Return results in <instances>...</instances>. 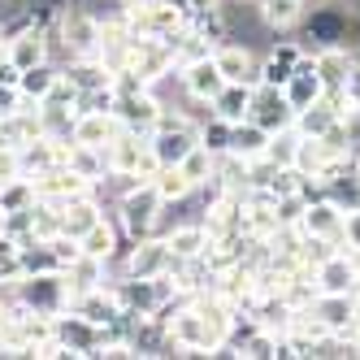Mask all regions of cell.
Wrapping results in <instances>:
<instances>
[{
	"mask_svg": "<svg viewBox=\"0 0 360 360\" xmlns=\"http://www.w3.org/2000/svg\"><path fill=\"white\" fill-rule=\"evenodd\" d=\"M295 31H300V44L308 48V53L330 48V44L356 48V39H360V18L352 9H339L334 0H321V5H313V9L304 13V22H300Z\"/></svg>",
	"mask_w": 360,
	"mask_h": 360,
	"instance_id": "cell-1",
	"label": "cell"
},
{
	"mask_svg": "<svg viewBox=\"0 0 360 360\" xmlns=\"http://www.w3.org/2000/svg\"><path fill=\"white\" fill-rule=\"evenodd\" d=\"M161 213H165V200L157 195V187H152V183H139L135 191H126L117 200V209H113L126 243L148 239V235H161Z\"/></svg>",
	"mask_w": 360,
	"mask_h": 360,
	"instance_id": "cell-2",
	"label": "cell"
},
{
	"mask_svg": "<svg viewBox=\"0 0 360 360\" xmlns=\"http://www.w3.org/2000/svg\"><path fill=\"white\" fill-rule=\"evenodd\" d=\"M18 300L39 317H57L61 308H70L65 269H57V274H22L18 278Z\"/></svg>",
	"mask_w": 360,
	"mask_h": 360,
	"instance_id": "cell-3",
	"label": "cell"
},
{
	"mask_svg": "<svg viewBox=\"0 0 360 360\" xmlns=\"http://www.w3.org/2000/svg\"><path fill=\"white\" fill-rule=\"evenodd\" d=\"M53 339L65 347L70 360H96L100 352V326L87 321L83 313H74V308H61L53 317Z\"/></svg>",
	"mask_w": 360,
	"mask_h": 360,
	"instance_id": "cell-4",
	"label": "cell"
},
{
	"mask_svg": "<svg viewBox=\"0 0 360 360\" xmlns=\"http://www.w3.org/2000/svg\"><path fill=\"white\" fill-rule=\"evenodd\" d=\"M161 96H157V87H126V91H117V105H113V117L126 126V131H135V135H152V126H157V117H161Z\"/></svg>",
	"mask_w": 360,
	"mask_h": 360,
	"instance_id": "cell-5",
	"label": "cell"
},
{
	"mask_svg": "<svg viewBox=\"0 0 360 360\" xmlns=\"http://www.w3.org/2000/svg\"><path fill=\"white\" fill-rule=\"evenodd\" d=\"M131 74H139V79L148 87H161L169 74H178L174 65V44L169 39H131V65H126Z\"/></svg>",
	"mask_w": 360,
	"mask_h": 360,
	"instance_id": "cell-6",
	"label": "cell"
},
{
	"mask_svg": "<svg viewBox=\"0 0 360 360\" xmlns=\"http://www.w3.org/2000/svg\"><path fill=\"white\" fill-rule=\"evenodd\" d=\"M295 226H300V235H308V239H326L334 248H343V209L330 195H313V200H308Z\"/></svg>",
	"mask_w": 360,
	"mask_h": 360,
	"instance_id": "cell-7",
	"label": "cell"
},
{
	"mask_svg": "<svg viewBox=\"0 0 360 360\" xmlns=\"http://www.w3.org/2000/svg\"><path fill=\"white\" fill-rule=\"evenodd\" d=\"M248 117H252L256 126H265L269 135H278V131H291L295 109H291V100L282 96V87L256 83V87H252V109H248Z\"/></svg>",
	"mask_w": 360,
	"mask_h": 360,
	"instance_id": "cell-8",
	"label": "cell"
},
{
	"mask_svg": "<svg viewBox=\"0 0 360 360\" xmlns=\"http://www.w3.org/2000/svg\"><path fill=\"white\" fill-rule=\"evenodd\" d=\"M178 83H183V96L191 100V105H213V96L226 87L213 53L200 57V61H191V65H178Z\"/></svg>",
	"mask_w": 360,
	"mask_h": 360,
	"instance_id": "cell-9",
	"label": "cell"
},
{
	"mask_svg": "<svg viewBox=\"0 0 360 360\" xmlns=\"http://www.w3.org/2000/svg\"><path fill=\"white\" fill-rule=\"evenodd\" d=\"M213 61H217V70H221L226 83H248V87L261 83V61H256V53H252L248 44L221 39V44L213 48Z\"/></svg>",
	"mask_w": 360,
	"mask_h": 360,
	"instance_id": "cell-10",
	"label": "cell"
},
{
	"mask_svg": "<svg viewBox=\"0 0 360 360\" xmlns=\"http://www.w3.org/2000/svg\"><path fill=\"white\" fill-rule=\"evenodd\" d=\"M31 183H35V200H44V204H65L74 195H83V191H96L87 178H79L65 161L53 165V169H44V174H35Z\"/></svg>",
	"mask_w": 360,
	"mask_h": 360,
	"instance_id": "cell-11",
	"label": "cell"
},
{
	"mask_svg": "<svg viewBox=\"0 0 360 360\" xmlns=\"http://www.w3.org/2000/svg\"><path fill=\"white\" fill-rule=\"evenodd\" d=\"M308 313H313L330 334H347L360 308H356V295L352 291H317L313 304H308Z\"/></svg>",
	"mask_w": 360,
	"mask_h": 360,
	"instance_id": "cell-12",
	"label": "cell"
},
{
	"mask_svg": "<svg viewBox=\"0 0 360 360\" xmlns=\"http://www.w3.org/2000/svg\"><path fill=\"white\" fill-rule=\"evenodd\" d=\"M313 61H317L321 91H343V87H347V74H352V65H356V48L330 44V48H317Z\"/></svg>",
	"mask_w": 360,
	"mask_h": 360,
	"instance_id": "cell-13",
	"label": "cell"
},
{
	"mask_svg": "<svg viewBox=\"0 0 360 360\" xmlns=\"http://www.w3.org/2000/svg\"><path fill=\"white\" fill-rule=\"evenodd\" d=\"M100 217H105V204H100V195H96V191H83V195H74V200L61 204V235L83 239Z\"/></svg>",
	"mask_w": 360,
	"mask_h": 360,
	"instance_id": "cell-14",
	"label": "cell"
},
{
	"mask_svg": "<svg viewBox=\"0 0 360 360\" xmlns=\"http://www.w3.org/2000/svg\"><path fill=\"white\" fill-rule=\"evenodd\" d=\"M65 143H70V139H57V135H39V139H31V143H22V148H18L22 174L35 178V174H44V169L61 165V161H65Z\"/></svg>",
	"mask_w": 360,
	"mask_h": 360,
	"instance_id": "cell-15",
	"label": "cell"
},
{
	"mask_svg": "<svg viewBox=\"0 0 360 360\" xmlns=\"http://www.w3.org/2000/svg\"><path fill=\"white\" fill-rule=\"evenodd\" d=\"M313 282H317V291H356L360 274H356V265H352L347 248H339V252H330L326 261H317V265H313Z\"/></svg>",
	"mask_w": 360,
	"mask_h": 360,
	"instance_id": "cell-16",
	"label": "cell"
},
{
	"mask_svg": "<svg viewBox=\"0 0 360 360\" xmlns=\"http://www.w3.org/2000/svg\"><path fill=\"white\" fill-rule=\"evenodd\" d=\"M117 131H122V122H117L113 113L79 109V117H74V126H70V139H74V143H87V148H109Z\"/></svg>",
	"mask_w": 360,
	"mask_h": 360,
	"instance_id": "cell-17",
	"label": "cell"
},
{
	"mask_svg": "<svg viewBox=\"0 0 360 360\" xmlns=\"http://www.w3.org/2000/svg\"><path fill=\"white\" fill-rule=\"evenodd\" d=\"M282 96L291 100V109H295V113H300L304 105H313V100L321 96V79H317V61H313V53H304V57L295 61L291 79L282 83Z\"/></svg>",
	"mask_w": 360,
	"mask_h": 360,
	"instance_id": "cell-18",
	"label": "cell"
},
{
	"mask_svg": "<svg viewBox=\"0 0 360 360\" xmlns=\"http://www.w3.org/2000/svg\"><path fill=\"white\" fill-rule=\"evenodd\" d=\"M70 308H74V313H83L87 321H96V326H109V321L122 317V304H117L113 287H91V291L70 295Z\"/></svg>",
	"mask_w": 360,
	"mask_h": 360,
	"instance_id": "cell-19",
	"label": "cell"
},
{
	"mask_svg": "<svg viewBox=\"0 0 360 360\" xmlns=\"http://www.w3.org/2000/svg\"><path fill=\"white\" fill-rule=\"evenodd\" d=\"M308 53V48L300 44V39H282V44H274V53L261 61V83H269V87H282L291 79V70H295V61Z\"/></svg>",
	"mask_w": 360,
	"mask_h": 360,
	"instance_id": "cell-20",
	"label": "cell"
},
{
	"mask_svg": "<svg viewBox=\"0 0 360 360\" xmlns=\"http://www.w3.org/2000/svg\"><path fill=\"white\" fill-rule=\"evenodd\" d=\"M65 282H70V295L91 291V287H109V261L79 252V256H74V261L65 265Z\"/></svg>",
	"mask_w": 360,
	"mask_h": 360,
	"instance_id": "cell-21",
	"label": "cell"
},
{
	"mask_svg": "<svg viewBox=\"0 0 360 360\" xmlns=\"http://www.w3.org/2000/svg\"><path fill=\"white\" fill-rule=\"evenodd\" d=\"M65 165L79 174V178H87L91 187H100L109 178V161H105V148H87V143H65Z\"/></svg>",
	"mask_w": 360,
	"mask_h": 360,
	"instance_id": "cell-22",
	"label": "cell"
},
{
	"mask_svg": "<svg viewBox=\"0 0 360 360\" xmlns=\"http://www.w3.org/2000/svg\"><path fill=\"white\" fill-rule=\"evenodd\" d=\"M122 239H126V235H122L117 217H109V213H105V217H100V221L87 230V235L79 239V248H83L87 256H100V261H109V256H117V252L126 248Z\"/></svg>",
	"mask_w": 360,
	"mask_h": 360,
	"instance_id": "cell-23",
	"label": "cell"
},
{
	"mask_svg": "<svg viewBox=\"0 0 360 360\" xmlns=\"http://www.w3.org/2000/svg\"><path fill=\"white\" fill-rule=\"evenodd\" d=\"M265 148H269V131L265 126H256L252 117L235 122L230 126V157H239V161H256V157H265Z\"/></svg>",
	"mask_w": 360,
	"mask_h": 360,
	"instance_id": "cell-24",
	"label": "cell"
},
{
	"mask_svg": "<svg viewBox=\"0 0 360 360\" xmlns=\"http://www.w3.org/2000/svg\"><path fill=\"white\" fill-rule=\"evenodd\" d=\"M256 13H261V22L274 35H287V31H295L304 22L308 5L304 0H256Z\"/></svg>",
	"mask_w": 360,
	"mask_h": 360,
	"instance_id": "cell-25",
	"label": "cell"
},
{
	"mask_svg": "<svg viewBox=\"0 0 360 360\" xmlns=\"http://www.w3.org/2000/svg\"><path fill=\"white\" fill-rule=\"evenodd\" d=\"M334 161H343V157H339V152H334L326 139H300V143H295V169H300L304 178H313V183H317V178H321Z\"/></svg>",
	"mask_w": 360,
	"mask_h": 360,
	"instance_id": "cell-26",
	"label": "cell"
},
{
	"mask_svg": "<svg viewBox=\"0 0 360 360\" xmlns=\"http://www.w3.org/2000/svg\"><path fill=\"white\" fill-rule=\"evenodd\" d=\"M9 61L18 70H31V65L48 61V31L44 27H27L22 35H13L9 39Z\"/></svg>",
	"mask_w": 360,
	"mask_h": 360,
	"instance_id": "cell-27",
	"label": "cell"
},
{
	"mask_svg": "<svg viewBox=\"0 0 360 360\" xmlns=\"http://www.w3.org/2000/svg\"><path fill=\"white\" fill-rule=\"evenodd\" d=\"M339 122V113H334V105L326 96H317L313 105H304L300 113H295V122H291V131L300 135V139H317V135H326L330 126Z\"/></svg>",
	"mask_w": 360,
	"mask_h": 360,
	"instance_id": "cell-28",
	"label": "cell"
},
{
	"mask_svg": "<svg viewBox=\"0 0 360 360\" xmlns=\"http://www.w3.org/2000/svg\"><path fill=\"white\" fill-rule=\"evenodd\" d=\"M248 109H252V87H248V83H226V87L213 96V105H209V113L221 117V122H230V126L243 122Z\"/></svg>",
	"mask_w": 360,
	"mask_h": 360,
	"instance_id": "cell-29",
	"label": "cell"
},
{
	"mask_svg": "<svg viewBox=\"0 0 360 360\" xmlns=\"http://www.w3.org/2000/svg\"><path fill=\"white\" fill-rule=\"evenodd\" d=\"M165 243L169 252L178 256V261H191V256H200L204 248H209V230H204L200 221H178L165 230Z\"/></svg>",
	"mask_w": 360,
	"mask_h": 360,
	"instance_id": "cell-30",
	"label": "cell"
},
{
	"mask_svg": "<svg viewBox=\"0 0 360 360\" xmlns=\"http://www.w3.org/2000/svg\"><path fill=\"white\" fill-rule=\"evenodd\" d=\"M57 79H61V65L57 61H39V65H31V70L18 74V87H22V96H27V100H35V105H39V100L53 91Z\"/></svg>",
	"mask_w": 360,
	"mask_h": 360,
	"instance_id": "cell-31",
	"label": "cell"
},
{
	"mask_svg": "<svg viewBox=\"0 0 360 360\" xmlns=\"http://www.w3.org/2000/svg\"><path fill=\"white\" fill-rule=\"evenodd\" d=\"M152 187H157V195H161L165 204H183V200H191V195H195L191 178L178 169V165H161V169H157V178H152Z\"/></svg>",
	"mask_w": 360,
	"mask_h": 360,
	"instance_id": "cell-32",
	"label": "cell"
},
{
	"mask_svg": "<svg viewBox=\"0 0 360 360\" xmlns=\"http://www.w3.org/2000/svg\"><path fill=\"white\" fill-rule=\"evenodd\" d=\"M18 256H22V274H57L61 269V261H57V252H53L48 239H27L18 248Z\"/></svg>",
	"mask_w": 360,
	"mask_h": 360,
	"instance_id": "cell-33",
	"label": "cell"
},
{
	"mask_svg": "<svg viewBox=\"0 0 360 360\" xmlns=\"http://www.w3.org/2000/svg\"><path fill=\"white\" fill-rule=\"evenodd\" d=\"M213 165H217V157H213V152L204 148V143H195V148L187 152V157L178 161V169H183V174L191 178V187H204V183H213Z\"/></svg>",
	"mask_w": 360,
	"mask_h": 360,
	"instance_id": "cell-34",
	"label": "cell"
},
{
	"mask_svg": "<svg viewBox=\"0 0 360 360\" xmlns=\"http://www.w3.org/2000/svg\"><path fill=\"white\" fill-rule=\"evenodd\" d=\"M27 204H35V183L27 174H13L0 183V209L13 213V209H27Z\"/></svg>",
	"mask_w": 360,
	"mask_h": 360,
	"instance_id": "cell-35",
	"label": "cell"
},
{
	"mask_svg": "<svg viewBox=\"0 0 360 360\" xmlns=\"http://www.w3.org/2000/svg\"><path fill=\"white\" fill-rule=\"evenodd\" d=\"M200 143L209 148L213 157H221V152L230 148V122H221V117H213V113H209V117L200 122Z\"/></svg>",
	"mask_w": 360,
	"mask_h": 360,
	"instance_id": "cell-36",
	"label": "cell"
},
{
	"mask_svg": "<svg viewBox=\"0 0 360 360\" xmlns=\"http://www.w3.org/2000/svg\"><path fill=\"white\" fill-rule=\"evenodd\" d=\"M295 143H300L295 131H278V135H269L265 157H269L274 165H295Z\"/></svg>",
	"mask_w": 360,
	"mask_h": 360,
	"instance_id": "cell-37",
	"label": "cell"
},
{
	"mask_svg": "<svg viewBox=\"0 0 360 360\" xmlns=\"http://www.w3.org/2000/svg\"><path fill=\"white\" fill-rule=\"evenodd\" d=\"M343 248H360V209L343 213Z\"/></svg>",
	"mask_w": 360,
	"mask_h": 360,
	"instance_id": "cell-38",
	"label": "cell"
},
{
	"mask_svg": "<svg viewBox=\"0 0 360 360\" xmlns=\"http://www.w3.org/2000/svg\"><path fill=\"white\" fill-rule=\"evenodd\" d=\"M191 13H213V9H226V0H187Z\"/></svg>",
	"mask_w": 360,
	"mask_h": 360,
	"instance_id": "cell-39",
	"label": "cell"
},
{
	"mask_svg": "<svg viewBox=\"0 0 360 360\" xmlns=\"http://www.w3.org/2000/svg\"><path fill=\"white\" fill-rule=\"evenodd\" d=\"M347 91H352V100L360 105V61L352 65V74H347Z\"/></svg>",
	"mask_w": 360,
	"mask_h": 360,
	"instance_id": "cell-40",
	"label": "cell"
},
{
	"mask_svg": "<svg viewBox=\"0 0 360 360\" xmlns=\"http://www.w3.org/2000/svg\"><path fill=\"white\" fill-rule=\"evenodd\" d=\"M5 326H9V304L0 300V334H5Z\"/></svg>",
	"mask_w": 360,
	"mask_h": 360,
	"instance_id": "cell-41",
	"label": "cell"
},
{
	"mask_svg": "<svg viewBox=\"0 0 360 360\" xmlns=\"http://www.w3.org/2000/svg\"><path fill=\"white\" fill-rule=\"evenodd\" d=\"M0 61H9V39L0 35Z\"/></svg>",
	"mask_w": 360,
	"mask_h": 360,
	"instance_id": "cell-42",
	"label": "cell"
},
{
	"mask_svg": "<svg viewBox=\"0 0 360 360\" xmlns=\"http://www.w3.org/2000/svg\"><path fill=\"white\" fill-rule=\"evenodd\" d=\"M347 256H352V265H356V274H360V248H347Z\"/></svg>",
	"mask_w": 360,
	"mask_h": 360,
	"instance_id": "cell-43",
	"label": "cell"
},
{
	"mask_svg": "<svg viewBox=\"0 0 360 360\" xmlns=\"http://www.w3.org/2000/svg\"><path fill=\"white\" fill-rule=\"evenodd\" d=\"M0 235H5V209H0Z\"/></svg>",
	"mask_w": 360,
	"mask_h": 360,
	"instance_id": "cell-44",
	"label": "cell"
},
{
	"mask_svg": "<svg viewBox=\"0 0 360 360\" xmlns=\"http://www.w3.org/2000/svg\"><path fill=\"white\" fill-rule=\"evenodd\" d=\"M0 148H9V143H5V131H0Z\"/></svg>",
	"mask_w": 360,
	"mask_h": 360,
	"instance_id": "cell-45",
	"label": "cell"
},
{
	"mask_svg": "<svg viewBox=\"0 0 360 360\" xmlns=\"http://www.w3.org/2000/svg\"><path fill=\"white\" fill-rule=\"evenodd\" d=\"M356 61H360V39H356Z\"/></svg>",
	"mask_w": 360,
	"mask_h": 360,
	"instance_id": "cell-46",
	"label": "cell"
}]
</instances>
